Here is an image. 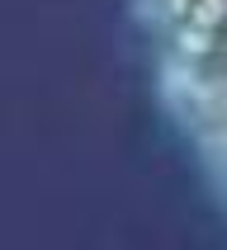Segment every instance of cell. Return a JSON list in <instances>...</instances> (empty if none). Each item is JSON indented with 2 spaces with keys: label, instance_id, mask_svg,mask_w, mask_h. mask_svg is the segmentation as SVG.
Instances as JSON below:
<instances>
[{
  "label": "cell",
  "instance_id": "1",
  "mask_svg": "<svg viewBox=\"0 0 227 250\" xmlns=\"http://www.w3.org/2000/svg\"><path fill=\"white\" fill-rule=\"evenodd\" d=\"M152 19L184 123L227 184V0H152Z\"/></svg>",
  "mask_w": 227,
  "mask_h": 250
}]
</instances>
